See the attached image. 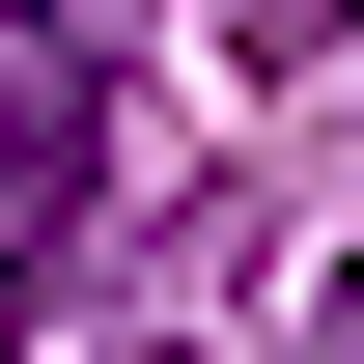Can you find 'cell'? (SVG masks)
I'll return each instance as SVG.
<instances>
[{
	"label": "cell",
	"instance_id": "1",
	"mask_svg": "<svg viewBox=\"0 0 364 364\" xmlns=\"http://www.w3.org/2000/svg\"><path fill=\"white\" fill-rule=\"evenodd\" d=\"M0 225H28V280L112 252V56L85 28H28V85H0Z\"/></svg>",
	"mask_w": 364,
	"mask_h": 364
},
{
	"label": "cell",
	"instance_id": "2",
	"mask_svg": "<svg viewBox=\"0 0 364 364\" xmlns=\"http://www.w3.org/2000/svg\"><path fill=\"white\" fill-rule=\"evenodd\" d=\"M85 28H112V0H85ZM225 28H252V56H336V0H225Z\"/></svg>",
	"mask_w": 364,
	"mask_h": 364
},
{
	"label": "cell",
	"instance_id": "3",
	"mask_svg": "<svg viewBox=\"0 0 364 364\" xmlns=\"http://www.w3.org/2000/svg\"><path fill=\"white\" fill-rule=\"evenodd\" d=\"M309 364H364V280H336V309H309Z\"/></svg>",
	"mask_w": 364,
	"mask_h": 364
}]
</instances>
